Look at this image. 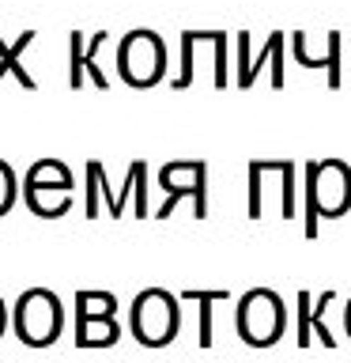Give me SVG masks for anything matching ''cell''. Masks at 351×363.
I'll return each instance as SVG.
<instances>
[{"label":"cell","mask_w":351,"mask_h":363,"mask_svg":"<svg viewBox=\"0 0 351 363\" xmlns=\"http://www.w3.org/2000/svg\"><path fill=\"white\" fill-rule=\"evenodd\" d=\"M351 212V167L344 159L306 163V238H317V220H340Z\"/></svg>","instance_id":"6da1fadb"},{"label":"cell","mask_w":351,"mask_h":363,"mask_svg":"<svg viewBox=\"0 0 351 363\" xmlns=\"http://www.w3.org/2000/svg\"><path fill=\"white\" fill-rule=\"evenodd\" d=\"M11 333L27 348H50L64 333V306L50 288H27L11 306Z\"/></svg>","instance_id":"7a4b0ae2"},{"label":"cell","mask_w":351,"mask_h":363,"mask_svg":"<svg viewBox=\"0 0 351 363\" xmlns=\"http://www.w3.org/2000/svg\"><path fill=\"white\" fill-rule=\"evenodd\" d=\"M181 329V311L178 299L166 288H144L129 306V333L144 348H166L174 345Z\"/></svg>","instance_id":"3957f363"},{"label":"cell","mask_w":351,"mask_h":363,"mask_svg":"<svg viewBox=\"0 0 351 363\" xmlns=\"http://www.w3.org/2000/svg\"><path fill=\"white\" fill-rule=\"evenodd\" d=\"M136 193V220H147V163L136 159L129 163V174H125V189L113 193L110 189V178H106V167L98 159L87 163V220H98L102 208L98 201H106V216L110 220H121L125 216V201Z\"/></svg>","instance_id":"277c9868"},{"label":"cell","mask_w":351,"mask_h":363,"mask_svg":"<svg viewBox=\"0 0 351 363\" xmlns=\"http://www.w3.org/2000/svg\"><path fill=\"white\" fill-rule=\"evenodd\" d=\"M238 337L249 348H272L287 329V306L272 288H253L238 299Z\"/></svg>","instance_id":"5b68a950"},{"label":"cell","mask_w":351,"mask_h":363,"mask_svg":"<svg viewBox=\"0 0 351 363\" xmlns=\"http://www.w3.org/2000/svg\"><path fill=\"white\" fill-rule=\"evenodd\" d=\"M159 186L166 201L159 204L155 220H170L181 201H192V220H208V163L204 159H174L159 170Z\"/></svg>","instance_id":"8992f818"},{"label":"cell","mask_w":351,"mask_h":363,"mask_svg":"<svg viewBox=\"0 0 351 363\" xmlns=\"http://www.w3.org/2000/svg\"><path fill=\"white\" fill-rule=\"evenodd\" d=\"M117 76L129 87H155L166 76V45L155 30H129L117 45Z\"/></svg>","instance_id":"52a82bcc"},{"label":"cell","mask_w":351,"mask_h":363,"mask_svg":"<svg viewBox=\"0 0 351 363\" xmlns=\"http://www.w3.org/2000/svg\"><path fill=\"white\" fill-rule=\"evenodd\" d=\"M106 42H110L106 30H95L91 38H84L79 30L68 34V87L72 91L84 87V76H91V84H95L98 91L110 87V79H106V72H102V65H98V50Z\"/></svg>","instance_id":"ba28073f"},{"label":"cell","mask_w":351,"mask_h":363,"mask_svg":"<svg viewBox=\"0 0 351 363\" xmlns=\"http://www.w3.org/2000/svg\"><path fill=\"white\" fill-rule=\"evenodd\" d=\"M291 53H294V61H299L302 68H325L328 87L333 91L340 87V79H344V72H340V30L325 34V50H310V34L294 30L291 34Z\"/></svg>","instance_id":"9c48e42d"},{"label":"cell","mask_w":351,"mask_h":363,"mask_svg":"<svg viewBox=\"0 0 351 363\" xmlns=\"http://www.w3.org/2000/svg\"><path fill=\"white\" fill-rule=\"evenodd\" d=\"M268 61H283V30H272L257 53H249V34H238V87H253Z\"/></svg>","instance_id":"30bf717a"},{"label":"cell","mask_w":351,"mask_h":363,"mask_svg":"<svg viewBox=\"0 0 351 363\" xmlns=\"http://www.w3.org/2000/svg\"><path fill=\"white\" fill-rule=\"evenodd\" d=\"M72 189L76 186H30V182H23L27 208L38 216V220H61V216L72 208Z\"/></svg>","instance_id":"8fae6325"},{"label":"cell","mask_w":351,"mask_h":363,"mask_svg":"<svg viewBox=\"0 0 351 363\" xmlns=\"http://www.w3.org/2000/svg\"><path fill=\"white\" fill-rule=\"evenodd\" d=\"M76 348H113L121 340V325L113 322V314H98V318H76Z\"/></svg>","instance_id":"7c38bea8"},{"label":"cell","mask_w":351,"mask_h":363,"mask_svg":"<svg viewBox=\"0 0 351 363\" xmlns=\"http://www.w3.org/2000/svg\"><path fill=\"white\" fill-rule=\"evenodd\" d=\"M181 299L185 303H197V345L200 348H212V311H215V303H226L231 299V291L226 288H215V291H200V288H189V291H181Z\"/></svg>","instance_id":"4fadbf2b"},{"label":"cell","mask_w":351,"mask_h":363,"mask_svg":"<svg viewBox=\"0 0 351 363\" xmlns=\"http://www.w3.org/2000/svg\"><path fill=\"white\" fill-rule=\"evenodd\" d=\"M30 42H34V30H23V34H19V38L11 42V45H8L4 38H0V79H4V76L11 72V76H16V79H19V84L27 87V91H34V76H30L27 68L19 65V57H23V50H27Z\"/></svg>","instance_id":"5bb4252c"},{"label":"cell","mask_w":351,"mask_h":363,"mask_svg":"<svg viewBox=\"0 0 351 363\" xmlns=\"http://www.w3.org/2000/svg\"><path fill=\"white\" fill-rule=\"evenodd\" d=\"M98 314H117V295L113 291H76V306L72 318H98Z\"/></svg>","instance_id":"9a60e30c"},{"label":"cell","mask_w":351,"mask_h":363,"mask_svg":"<svg viewBox=\"0 0 351 363\" xmlns=\"http://www.w3.org/2000/svg\"><path fill=\"white\" fill-rule=\"evenodd\" d=\"M23 182H30V186H76L72 182V170H68L61 159H38L30 170H27V178Z\"/></svg>","instance_id":"2e32d148"},{"label":"cell","mask_w":351,"mask_h":363,"mask_svg":"<svg viewBox=\"0 0 351 363\" xmlns=\"http://www.w3.org/2000/svg\"><path fill=\"white\" fill-rule=\"evenodd\" d=\"M192 53H197V30H181V72L170 79L174 91L192 87V76H197V65H192Z\"/></svg>","instance_id":"e0dca14e"},{"label":"cell","mask_w":351,"mask_h":363,"mask_svg":"<svg viewBox=\"0 0 351 363\" xmlns=\"http://www.w3.org/2000/svg\"><path fill=\"white\" fill-rule=\"evenodd\" d=\"M336 303V291H321V299L313 303V333H317V340H321L325 348H336V337L328 333V325H325V311Z\"/></svg>","instance_id":"ac0fdd59"},{"label":"cell","mask_w":351,"mask_h":363,"mask_svg":"<svg viewBox=\"0 0 351 363\" xmlns=\"http://www.w3.org/2000/svg\"><path fill=\"white\" fill-rule=\"evenodd\" d=\"M299 348H310L313 345V299L310 291H299Z\"/></svg>","instance_id":"d6986e66"},{"label":"cell","mask_w":351,"mask_h":363,"mask_svg":"<svg viewBox=\"0 0 351 363\" xmlns=\"http://www.w3.org/2000/svg\"><path fill=\"white\" fill-rule=\"evenodd\" d=\"M16 197H19L16 170H11V163H4V159H0V216H8V212H11Z\"/></svg>","instance_id":"ffe728a7"},{"label":"cell","mask_w":351,"mask_h":363,"mask_svg":"<svg viewBox=\"0 0 351 363\" xmlns=\"http://www.w3.org/2000/svg\"><path fill=\"white\" fill-rule=\"evenodd\" d=\"M8 325H11V314H8V303L0 299V337L8 333Z\"/></svg>","instance_id":"44dd1931"},{"label":"cell","mask_w":351,"mask_h":363,"mask_svg":"<svg viewBox=\"0 0 351 363\" xmlns=\"http://www.w3.org/2000/svg\"><path fill=\"white\" fill-rule=\"evenodd\" d=\"M344 318H351V299L344 303Z\"/></svg>","instance_id":"7402d4cb"},{"label":"cell","mask_w":351,"mask_h":363,"mask_svg":"<svg viewBox=\"0 0 351 363\" xmlns=\"http://www.w3.org/2000/svg\"><path fill=\"white\" fill-rule=\"evenodd\" d=\"M344 329H347V337H351V318H344Z\"/></svg>","instance_id":"603a6c76"}]
</instances>
